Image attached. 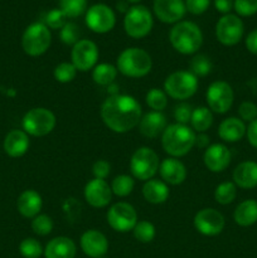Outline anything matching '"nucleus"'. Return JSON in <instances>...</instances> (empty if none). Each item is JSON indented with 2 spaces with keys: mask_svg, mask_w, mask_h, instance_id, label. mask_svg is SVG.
Here are the masks:
<instances>
[{
  "mask_svg": "<svg viewBox=\"0 0 257 258\" xmlns=\"http://www.w3.org/2000/svg\"><path fill=\"white\" fill-rule=\"evenodd\" d=\"M103 123L116 134H125L135 128L143 117V110L135 97L128 95L108 96L101 106Z\"/></svg>",
  "mask_w": 257,
  "mask_h": 258,
  "instance_id": "f257e3e1",
  "label": "nucleus"
},
{
  "mask_svg": "<svg viewBox=\"0 0 257 258\" xmlns=\"http://www.w3.org/2000/svg\"><path fill=\"white\" fill-rule=\"evenodd\" d=\"M196 133L188 125L173 123L166 126L161 135V146L171 158L186 155L196 145Z\"/></svg>",
  "mask_w": 257,
  "mask_h": 258,
  "instance_id": "f03ea898",
  "label": "nucleus"
},
{
  "mask_svg": "<svg viewBox=\"0 0 257 258\" xmlns=\"http://www.w3.org/2000/svg\"><path fill=\"white\" fill-rule=\"evenodd\" d=\"M169 40L180 54H196L203 44V33L196 23L184 20L174 24L169 33Z\"/></svg>",
  "mask_w": 257,
  "mask_h": 258,
  "instance_id": "7ed1b4c3",
  "label": "nucleus"
},
{
  "mask_svg": "<svg viewBox=\"0 0 257 258\" xmlns=\"http://www.w3.org/2000/svg\"><path fill=\"white\" fill-rule=\"evenodd\" d=\"M116 68L126 77L141 78L150 73L153 59L150 54L141 48H126L118 54Z\"/></svg>",
  "mask_w": 257,
  "mask_h": 258,
  "instance_id": "20e7f679",
  "label": "nucleus"
},
{
  "mask_svg": "<svg viewBox=\"0 0 257 258\" xmlns=\"http://www.w3.org/2000/svg\"><path fill=\"white\" fill-rule=\"evenodd\" d=\"M50 43H52V34L49 28L44 23H33L23 33V50L30 57L44 54L49 49Z\"/></svg>",
  "mask_w": 257,
  "mask_h": 258,
  "instance_id": "39448f33",
  "label": "nucleus"
},
{
  "mask_svg": "<svg viewBox=\"0 0 257 258\" xmlns=\"http://www.w3.org/2000/svg\"><path fill=\"white\" fill-rule=\"evenodd\" d=\"M198 90V78L189 71H176L164 82V91L174 100H188Z\"/></svg>",
  "mask_w": 257,
  "mask_h": 258,
  "instance_id": "423d86ee",
  "label": "nucleus"
},
{
  "mask_svg": "<svg viewBox=\"0 0 257 258\" xmlns=\"http://www.w3.org/2000/svg\"><path fill=\"white\" fill-rule=\"evenodd\" d=\"M55 115L44 107H35L28 111L22 121L23 131L28 135L42 138L52 133L55 127Z\"/></svg>",
  "mask_w": 257,
  "mask_h": 258,
  "instance_id": "0eeeda50",
  "label": "nucleus"
},
{
  "mask_svg": "<svg viewBox=\"0 0 257 258\" xmlns=\"http://www.w3.org/2000/svg\"><path fill=\"white\" fill-rule=\"evenodd\" d=\"M154 25L153 15L144 5H134L123 18V29L128 37L134 39L145 38Z\"/></svg>",
  "mask_w": 257,
  "mask_h": 258,
  "instance_id": "6e6552de",
  "label": "nucleus"
},
{
  "mask_svg": "<svg viewBox=\"0 0 257 258\" xmlns=\"http://www.w3.org/2000/svg\"><path fill=\"white\" fill-rule=\"evenodd\" d=\"M159 156L153 149L143 146L135 150L130 159V171L139 180H150L159 170Z\"/></svg>",
  "mask_w": 257,
  "mask_h": 258,
  "instance_id": "1a4fd4ad",
  "label": "nucleus"
},
{
  "mask_svg": "<svg viewBox=\"0 0 257 258\" xmlns=\"http://www.w3.org/2000/svg\"><path fill=\"white\" fill-rule=\"evenodd\" d=\"M206 100L208 103V108L212 112L222 115V113L228 112L233 105V90L226 81H216L207 90Z\"/></svg>",
  "mask_w": 257,
  "mask_h": 258,
  "instance_id": "9d476101",
  "label": "nucleus"
},
{
  "mask_svg": "<svg viewBox=\"0 0 257 258\" xmlns=\"http://www.w3.org/2000/svg\"><path fill=\"white\" fill-rule=\"evenodd\" d=\"M107 223L113 231L126 233L133 231L138 223V213L131 204L118 202L110 207L107 211Z\"/></svg>",
  "mask_w": 257,
  "mask_h": 258,
  "instance_id": "9b49d317",
  "label": "nucleus"
},
{
  "mask_svg": "<svg viewBox=\"0 0 257 258\" xmlns=\"http://www.w3.org/2000/svg\"><path fill=\"white\" fill-rule=\"evenodd\" d=\"M243 33L244 25L238 15H223L216 24L217 40L226 47L238 44L243 37Z\"/></svg>",
  "mask_w": 257,
  "mask_h": 258,
  "instance_id": "f8f14e48",
  "label": "nucleus"
},
{
  "mask_svg": "<svg viewBox=\"0 0 257 258\" xmlns=\"http://www.w3.org/2000/svg\"><path fill=\"white\" fill-rule=\"evenodd\" d=\"M86 24L92 32L105 34L115 27L116 15L108 5L95 4L86 12Z\"/></svg>",
  "mask_w": 257,
  "mask_h": 258,
  "instance_id": "ddd939ff",
  "label": "nucleus"
},
{
  "mask_svg": "<svg viewBox=\"0 0 257 258\" xmlns=\"http://www.w3.org/2000/svg\"><path fill=\"white\" fill-rule=\"evenodd\" d=\"M71 59L76 70L87 72L97 66L98 48L95 42L90 39H81L72 47Z\"/></svg>",
  "mask_w": 257,
  "mask_h": 258,
  "instance_id": "4468645a",
  "label": "nucleus"
},
{
  "mask_svg": "<svg viewBox=\"0 0 257 258\" xmlns=\"http://www.w3.org/2000/svg\"><path fill=\"white\" fill-rule=\"evenodd\" d=\"M226 226L223 214L214 208H204L194 217V227L201 234L214 237L222 233Z\"/></svg>",
  "mask_w": 257,
  "mask_h": 258,
  "instance_id": "2eb2a0df",
  "label": "nucleus"
},
{
  "mask_svg": "<svg viewBox=\"0 0 257 258\" xmlns=\"http://www.w3.org/2000/svg\"><path fill=\"white\" fill-rule=\"evenodd\" d=\"M153 9L156 18L165 24H176L186 13L183 0H154Z\"/></svg>",
  "mask_w": 257,
  "mask_h": 258,
  "instance_id": "dca6fc26",
  "label": "nucleus"
},
{
  "mask_svg": "<svg viewBox=\"0 0 257 258\" xmlns=\"http://www.w3.org/2000/svg\"><path fill=\"white\" fill-rule=\"evenodd\" d=\"M85 199L93 208H105L112 199L111 186L102 179L93 178L85 186Z\"/></svg>",
  "mask_w": 257,
  "mask_h": 258,
  "instance_id": "f3484780",
  "label": "nucleus"
},
{
  "mask_svg": "<svg viewBox=\"0 0 257 258\" xmlns=\"http://www.w3.org/2000/svg\"><path fill=\"white\" fill-rule=\"evenodd\" d=\"M232 154L223 144H213L206 149L203 155L204 165L212 173H222L229 166Z\"/></svg>",
  "mask_w": 257,
  "mask_h": 258,
  "instance_id": "a211bd4d",
  "label": "nucleus"
},
{
  "mask_svg": "<svg viewBox=\"0 0 257 258\" xmlns=\"http://www.w3.org/2000/svg\"><path fill=\"white\" fill-rule=\"evenodd\" d=\"M81 249L86 256L91 258H101L108 251V241L102 232L97 229H88L81 236Z\"/></svg>",
  "mask_w": 257,
  "mask_h": 258,
  "instance_id": "6ab92c4d",
  "label": "nucleus"
},
{
  "mask_svg": "<svg viewBox=\"0 0 257 258\" xmlns=\"http://www.w3.org/2000/svg\"><path fill=\"white\" fill-rule=\"evenodd\" d=\"M161 180L170 185H180L186 179V168L179 159H164L159 166Z\"/></svg>",
  "mask_w": 257,
  "mask_h": 258,
  "instance_id": "aec40b11",
  "label": "nucleus"
},
{
  "mask_svg": "<svg viewBox=\"0 0 257 258\" xmlns=\"http://www.w3.org/2000/svg\"><path fill=\"white\" fill-rule=\"evenodd\" d=\"M138 126L141 135L148 139H155L159 135H163L168 123H166V117L163 115V112L151 111L141 117Z\"/></svg>",
  "mask_w": 257,
  "mask_h": 258,
  "instance_id": "412c9836",
  "label": "nucleus"
},
{
  "mask_svg": "<svg viewBox=\"0 0 257 258\" xmlns=\"http://www.w3.org/2000/svg\"><path fill=\"white\" fill-rule=\"evenodd\" d=\"M233 183L241 189H253L257 186V163L252 160L242 161L232 174Z\"/></svg>",
  "mask_w": 257,
  "mask_h": 258,
  "instance_id": "4be33fe9",
  "label": "nucleus"
},
{
  "mask_svg": "<svg viewBox=\"0 0 257 258\" xmlns=\"http://www.w3.org/2000/svg\"><path fill=\"white\" fill-rule=\"evenodd\" d=\"M76 253L77 247L75 242L63 236L50 239L43 252L45 258H75Z\"/></svg>",
  "mask_w": 257,
  "mask_h": 258,
  "instance_id": "5701e85b",
  "label": "nucleus"
},
{
  "mask_svg": "<svg viewBox=\"0 0 257 258\" xmlns=\"http://www.w3.org/2000/svg\"><path fill=\"white\" fill-rule=\"evenodd\" d=\"M43 207L42 197L33 189L24 190L17 201L18 212L25 218H34L40 213Z\"/></svg>",
  "mask_w": 257,
  "mask_h": 258,
  "instance_id": "b1692460",
  "label": "nucleus"
},
{
  "mask_svg": "<svg viewBox=\"0 0 257 258\" xmlns=\"http://www.w3.org/2000/svg\"><path fill=\"white\" fill-rule=\"evenodd\" d=\"M247 126L239 117L224 118L218 127V136L226 143H237L246 135Z\"/></svg>",
  "mask_w": 257,
  "mask_h": 258,
  "instance_id": "393cba45",
  "label": "nucleus"
},
{
  "mask_svg": "<svg viewBox=\"0 0 257 258\" xmlns=\"http://www.w3.org/2000/svg\"><path fill=\"white\" fill-rule=\"evenodd\" d=\"M29 149V138L23 130H13L5 136L4 150L10 158H20Z\"/></svg>",
  "mask_w": 257,
  "mask_h": 258,
  "instance_id": "a878e982",
  "label": "nucleus"
},
{
  "mask_svg": "<svg viewBox=\"0 0 257 258\" xmlns=\"http://www.w3.org/2000/svg\"><path fill=\"white\" fill-rule=\"evenodd\" d=\"M143 196L150 204H163L169 198L168 184L159 179H150L143 186Z\"/></svg>",
  "mask_w": 257,
  "mask_h": 258,
  "instance_id": "bb28decb",
  "label": "nucleus"
},
{
  "mask_svg": "<svg viewBox=\"0 0 257 258\" xmlns=\"http://www.w3.org/2000/svg\"><path fill=\"white\" fill-rule=\"evenodd\" d=\"M233 219L239 227H251L257 223V201L246 199L236 207Z\"/></svg>",
  "mask_w": 257,
  "mask_h": 258,
  "instance_id": "cd10ccee",
  "label": "nucleus"
},
{
  "mask_svg": "<svg viewBox=\"0 0 257 258\" xmlns=\"http://www.w3.org/2000/svg\"><path fill=\"white\" fill-rule=\"evenodd\" d=\"M213 123V113L206 106H201L193 110L190 118L191 128L197 133H206Z\"/></svg>",
  "mask_w": 257,
  "mask_h": 258,
  "instance_id": "c85d7f7f",
  "label": "nucleus"
},
{
  "mask_svg": "<svg viewBox=\"0 0 257 258\" xmlns=\"http://www.w3.org/2000/svg\"><path fill=\"white\" fill-rule=\"evenodd\" d=\"M117 76V68L110 63H100L92 71L93 82L100 86H110Z\"/></svg>",
  "mask_w": 257,
  "mask_h": 258,
  "instance_id": "c756f323",
  "label": "nucleus"
},
{
  "mask_svg": "<svg viewBox=\"0 0 257 258\" xmlns=\"http://www.w3.org/2000/svg\"><path fill=\"white\" fill-rule=\"evenodd\" d=\"M237 197V186L233 181H224L217 185L214 190V199L221 206H228L233 203Z\"/></svg>",
  "mask_w": 257,
  "mask_h": 258,
  "instance_id": "7c9ffc66",
  "label": "nucleus"
},
{
  "mask_svg": "<svg viewBox=\"0 0 257 258\" xmlns=\"http://www.w3.org/2000/svg\"><path fill=\"white\" fill-rule=\"evenodd\" d=\"M189 68H190L189 72L193 73L197 78L206 77V76H208L212 72L213 64H212V60L208 55L198 53L189 62Z\"/></svg>",
  "mask_w": 257,
  "mask_h": 258,
  "instance_id": "2f4dec72",
  "label": "nucleus"
},
{
  "mask_svg": "<svg viewBox=\"0 0 257 258\" xmlns=\"http://www.w3.org/2000/svg\"><path fill=\"white\" fill-rule=\"evenodd\" d=\"M110 186L111 190H112V194H115L116 197H120V198H125V197L130 196L133 193L135 181H134L133 176L121 174V175L116 176L113 179Z\"/></svg>",
  "mask_w": 257,
  "mask_h": 258,
  "instance_id": "473e14b6",
  "label": "nucleus"
},
{
  "mask_svg": "<svg viewBox=\"0 0 257 258\" xmlns=\"http://www.w3.org/2000/svg\"><path fill=\"white\" fill-rule=\"evenodd\" d=\"M145 101L146 105L151 110L161 112L168 106V95L165 93V91L160 90V88H151L146 93Z\"/></svg>",
  "mask_w": 257,
  "mask_h": 258,
  "instance_id": "72a5a7b5",
  "label": "nucleus"
},
{
  "mask_svg": "<svg viewBox=\"0 0 257 258\" xmlns=\"http://www.w3.org/2000/svg\"><path fill=\"white\" fill-rule=\"evenodd\" d=\"M59 9L67 18H77L87 12V0H59Z\"/></svg>",
  "mask_w": 257,
  "mask_h": 258,
  "instance_id": "f704fd0d",
  "label": "nucleus"
},
{
  "mask_svg": "<svg viewBox=\"0 0 257 258\" xmlns=\"http://www.w3.org/2000/svg\"><path fill=\"white\" fill-rule=\"evenodd\" d=\"M134 237L136 241L140 243H150L155 238V227L153 223L148 221H140L136 223V226L133 229Z\"/></svg>",
  "mask_w": 257,
  "mask_h": 258,
  "instance_id": "c9c22d12",
  "label": "nucleus"
},
{
  "mask_svg": "<svg viewBox=\"0 0 257 258\" xmlns=\"http://www.w3.org/2000/svg\"><path fill=\"white\" fill-rule=\"evenodd\" d=\"M78 71L76 70L75 66L72 63L62 62L54 68L53 71V76H54L55 81L59 83H70L76 78Z\"/></svg>",
  "mask_w": 257,
  "mask_h": 258,
  "instance_id": "e433bc0d",
  "label": "nucleus"
},
{
  "mask_svg": "<svg viewBox=\"0 0 257 258\" xmlns=\"http://www.w3.org/2000/svg\"><path fill=\"white\" fill-rule=\"evenodd\" d=\"M19 252L24 258H39L44 249L35 238H25L20 242Z\"/></svg>",
  "mask_w": 257,
  "mask_h": 258,
  "instance_id": "4c0bfd02",
  "label": "nucleus"
},
{
  "mask_svg": "<svg viewBox=\"0 0 257 258\" xmlns=\"http://www.w3.org/2000/svg\"><path fill=\"white\" fill-rule=\"evenodd\" d=\"M32 229L38 236H48L53 231V221L47 214H38L32 221Z\"/></svg>",
  "mask_w": 257,
  "mask_h": 258,
  "instance_id": "58836bf2",
  "label": "nucleus"
},
{
  "mask_svg": "<svg viewBox=\"0 0 257 258\" xmlns=\"http://www.w3.org/2000/svg\"><path fill=\"white\" fill-rule=\"evenodd\" d=\"M60 40L66 45H75L80 39V28L75 23H66L65 27L60 29Z\"/></svg>",
  "mask_w": 257,
  "mask_h": 258,
  "instance_id": "ea45409f",
  "label": "nucleus"
},
{
  "mask_svg": "<svg viewBox=\"0 0 257 258\" xmlns=\"http://www.w3.org/2000/svg\"><path fill=\"white\" fill-rule=\"evenodd\" d=\"M67 17L63 14V12L60 9H50L49 12L45 14L44 17V24L47 25L49 29H62L65 27V24Z\"/></svg>",
  "mask_w": 257,
  "mask_h": 258,
  "instance_id": "a19ab883",
  "label": "nucleus"
},
{
  "mask_svg": "<svg viewBox=\"0 0 257 258\" xmlns=\"http://www.w3.org/2000/svg\"><path fill=\"white\" fill-rule=\"evenodd\" d=\"M233 8L239 17H252L257 13V0H234Z\"/></svg>",
  "mask_w": 257,
  "mask_h": 258,
  "instance_id": "79ce46f5",
  "label": "nucleus"
},
{
  "mask_svg": "<svg viewBox=\"0 0 257 258\" xmlns=\"http://www.w3.org/2000/svg\"><path fill=\"white\" fill-rule=\"evenodd\" d=\"M238 116L243 122H252L257 118V105L251 101H243L238 107Z\"/></svg>",
  "mask_w": 257,
  "mask_h": 258,
  "instance_id": "37998d69",
  "label": "nucleus"
},
{
  "mask_svg": "<svg viewBox=\"0 0 257 258\" xmlns=\"http://www.w3.org/2000/svg\"><path fill=\"white\" fill-rule=\"evenodd\" d=\"M191 113H193V107L189 103H179L174 108V118H175L176 123H181V125H186L190 122Z\"/></svg>",
  "mask_w": 257,
  "mask_h": 258,
  "instance_id": "c03bdc74",
  "label": "nucleus"
},
{
  "mask_svg": "<svg viewBox=\"0 0 257 258\" xmlns=\"http://www.w3.org/2000/svg\"><path fill=\"white\" fill-rule=\"evenodd\" d=\"M186 12H189L193 15H201L207 12L209 8L211 0H185Z\"/></svg>",
  "mask_w": 257,
  "mask_h": 258,
  "instance_id": "a18cd8bd",
  "label": "nucleus"
},
{
  "mask_svg": "<svg viewBox=\"0 0 257 258\" xmlns=\"http://www.w3.org/2000/svg\"><path fill=\"white\" fill-rule=\"evenodd\" d=\"M111 165L106 160H97L92 165V174L96 179H102L105 180L108 175H110Z\"/></svg>",
  "mask_w": 257,
  "mask_h": 258,
  "instance_id": "49530a36",
  "label": "nucleus"
},
{
  "mask_svg": "<svg viewBox=\"0 0 257 258\" xmlns=\"http://www.w3.org/2000/svg\"><path fill=\"white\" fill-rule=\"evenodd\" d=\"M246 136L249 145L252 148L257 149V118L254 121H252V122H249V125L247 126Z\"/></svg>",
  "mask_w": 257,
  "mask_h": 258,
  "instance_id": "de8ad7c7",
  "label": "nucleus"
},
{
  "mask_svg": "<svg viewBox=\"0 0 257 258\" xmlns=\"http://www.w3.org/2000/svg\"><path fill=\"white\" fill-rule=\"evenodd\" d=\"M234 0H214V7H216L217 12L222 13V14H229L232 9H233Z\"/></svg>",
  "mask_w": 257,
  "mask_h": 258,
  "instance_id": "09e8293b",
  "label": "nucleus"
},
{
  "mask_svg": "<svg viewBox=\"0 0 257 258\" xmlns=\"http://www.w3.org/2000/svg\"><path fill=\"white\" fill-rule=\"evenodd\" d=\"M246 48L249 53L257 55V29L252 30L246 37Z\"/></svg>",
  "mask_w": 257,
  "mask_h": 258,
  "instance_id": "8fccbe9b",
  "label": "nucleus"
},
{
  "mask_svg": "<svg viewBox=\"0 0 257 258\" xmlns=\"http://www.w3.org/2000/svg\"><path fill=\"white\" fill-rule=\"evenodd\" d=\"M211 144V138L206 133H201L196 136V145L198 149H207Z\"/></svg>",
  "mask_w": 257,
  "mask_h": 258,
  "instance_id": "3c124183",
  "label": "nucleus"
},
{
  "mask_svg": "<svg viewBox=\"0 0 257 258\" xmlns=\"http://www.w3.org/2000/svg\"><path fill=\"white\" fill-rule=\"evenodd\" d=\"M116 7H117V10H120L121 13H125V14L127 13V10L130 9V8H128V3L126 2V0H123V2H118Z\"/></svg>",
  "mask_w": 257,
  "mask_h": 258,
  "instance_id": "603ef678",
  "label": "nucleus"
},
{
  "mask_svg": "<svg viewBox=\"0 0 257 258\" xmlns=\"http://www.w3.org/2000/svg\"><path fill=\"white\" fill-rule=\"evenodd\" d=\"M126 2H127V3H139L140 0H126Z\"/></svg>",
  "mask_w": 257,
  "mask_h": 258,
  "instance_id": "864d4df0",
  "label": "nucleus"
}]
</instances>
